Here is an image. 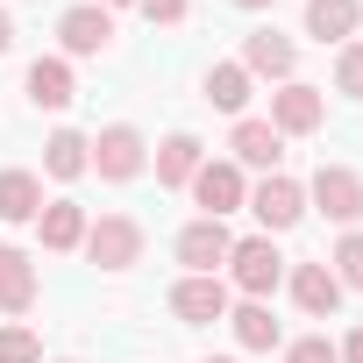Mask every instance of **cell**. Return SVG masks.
I'll return each mask as SVG.
<instances>
[{
  "instance_id": "1",
  "label": "cell",
  "mask_w": 363,
  "mask_h": 363,
  "mask_svg": "<svg viewBox=\"0 0 363 363\" xmlns=\"http://www.w3.org/2000/svg\"><path fill=\"white\" fill-rule=\"evenodd\" d=\"M285 250H278V235H235V250H228V264H221V278H228V292L235 299H271L278 285H285Z\"/></svg>"
},
{
  "instance_id": "2",
  "label": "cell",
  "mask_w": 363,
  "mask_h": 363,
  "mask_svg": "<svg viewBox=\"0 0 363 363\" xmlns=\"http://www.w3.org/2000/svg\"><path fill=\"white\" fill-rule=\"evenodd\" d=\"M306 207L328 214L335 228H356V221H363V171H356V164H313Z\"/></svg>"
},
{
  "instance_id": "3",
  "label": "cell",
  "mask_w": 363,
  "mask_h": 363,
  "mask_svg": "<svg viewBox=\"0 0 363 363\" xmlns=\"http://www.w3.org/2000/svg\"><path fill=\"white\" fill-rule=\"evenodd\" d=\"M93 171H100V186H128V178L150 171V135L135 121H107L93 135Z\"/></svg>"
},
{
  "instance_id": "4",
  "label": "cell",
  "mask_w": 363,
  "mask_h": 363,
  "mask_svg": "<svg viewBox=\"0 0 363 363\" xmlns=\"http://www.w3.org/2000/svg\"><path fill=\"white\" fill-rule=\"evenodd\" d=\"M100 271H135L143 264V250H150V235H143V221L135 214H100V221H86V242H79Z\"/></svg>"
},
{
  "instance_id": "5",
  "label": "cell",
  "mask_w": 363,
  "mask_h": 363,
  "mask_svg": "<svg viewBox=\"0 0 363 363\" xmlns=\"http://www.w3.org/2000/svg\"><path fill=\"white\" fill-rule=\"evenodd\" d=\"M193 200H200V214L207 221H228V214H242L250 207V171L235 164V157H207L200 171H193V186H186Z\"/></svg>"
},
{
  "instance_id": "6",
  "label": "cell",
  "mask_w": 363,
  "mask_h": 363,
  "mask_svg": "<svg viewBox=\"0 0 363 363\" xmlns=\"http://www.w3.org/2000/svg\"><path fill=\"white\" fill-rule=\"evenodd\" d=\"M250 214H257V235H285V228L306 221V186L292 171H264L250 186Z\"/></svg>"
},
{
  "instance_id": "7",
  "label": "cell",
  "mask_w": 363,
  "mask_h": 363,
  "mask_svg": "<svg viewBox=\"0 0 363 363\" xmlns=\"http://www.w3.org/2000/svg\"><path fill=\"white\" fill-rule=\"evenodd\" d=\"M178 264H186V278H221V264H228V250H235V235H228V221H186L178 228Z\"/></svg>"
},
{
  "instance_id": "8",
  "label": "cell",
  "mask_w": 363,
  "mask_h": 363,
  "mask_svg": "<svg viewBox=\"0 0 363 363\" xmlns=\"http://www.w3.org/2000/svg\"><path fill=\"white\" fill-rule=\"evenodd\" d=\"M114 50V15L79 0V8L57 15V57H107Z\"/></svg>"
},
{
  "instance_id": "9",
  "label": "cell",
  "mask_w": 363,
  "mask_h": 363,
  "mask_svg": "<svg viewBox=\"0 0 363 363\" xmlns=\"http://www.w3.org/2000/svg\"><path fill=\"white\" fill-rule=\"evenodd\" d=\"M271 128H278V135H320V128H328V93L306 86V79H285V86L271 93Z\"/></svg>"
},
{
  "instance_id": "10",
  "label": "cell",
  "mask_w": 363,
  "mask_h": 363,
  "mask_svg": "<svg viewBox=\"0 0 363 363\" xmlns=\"http://www.w3.org/2000/svg\"><path fill=\"white\" fill-rule=\"evenodd\" d=\"M235 65H242L250 79H271V86H285V79H299V43H292V36H278V29H250Z\"/></svg>"
},
{
  "instance_id": "11",
  "label": "cell",
  "mask_w": 363,
  "mask_h": 363,
  "mask_svg": "<svg viewBox=\"0 0 363 363\" xmlns=\"http://www.w3.org/2000/svg\"><path fill=\"white\" fill-rule=\"evenodd\" d=\"M228 306H235L228 278H178L171 285V313L186 328H214V320H228Z\"/></svg>"
},
{
  "instance_id": "12",
  "label": "cell",
  "mask_w": 363,
  "mask_h": 363,
  "mask_svg": "<svg viewBox=\"0 0 363 363\" xmlns=\"http://www.w3.org/2000/svg\"><path fill=\"white\" fill-rule=\"evenodd\" d=\"M150 164H157V186H164V193H186V186H193V171L207 164V143H200L193 128H171V135L150 150Z\"/></svg>"
},
{
  "instance_id": "13",
  "label": "cell",
  "mask_w": 363,
  "mask_h": 363,
  "mask_svg": "<svg viewBox=\"0 0 363 363\" xmlns=\"http://www.w3.org/2000/svg\"><path fill=\"white\" fill-rule=\"evenodd\" d=\"M36 292H43L36 257H29L22 242H0V313H8V320H22V313L36 306Z\"/></svg>"
},
{
  "instance_id": "14",
  "label": "cell",
  "mask_w": 363,
  "mask_h": 363,
  "mask_svg": "<svg viewBox=\"0 0 363 363\" xmlns=\"http://www.w3.org/2000/svg\"><path fill=\"white\" fill-rule=\"evenodd\" d=\"M22 93H29V107H43V114H65V107L79 100L72 57H36V65L22 72Z\"/></svg>"
},
{
  "instance_id": "15",
  "label": "cell",
  "mask_w": 363,
  "mask_h": 363,
  "mask_svg": "<svg viewBox=\"0 0 363 363\" xmlns=\"http://www.w3.org/2000/svg\"><path fill=\"white\" fill-rule=\"evenodd\" d=\"M228 157H235L242 171H278V164H285V135H278L271 121L242 114V121L228 128Z\"/></svg>"
},
{
  "instance_id": "16",
  "label": "cell",
  "mask_w": 363,
  "mask_h": 363,
  "mask_svg": "<svg viewBox=\"0 0 363 363\" xmlns=\"http://www.w3.org/2000/svg\"><path fill=\"white\" fill-rule=\"evenodd\" d=\"M285 292H292V306L306 320H335V306H342V285H335L328 264H292L285 271Z\"/></svg>"
},
{
  "instance_id": "17",
  "label": "cell",
  "mask_w": 363,
  "mask_h": 363,
  "mask_svg": "<svg viewBox=\"0 0 363 363\" xmlns=\"http://www.w3.org/2000/svg\"><path fill=\"white\" fill-rule=\"evenodd\" d=\"M86 221H93V214L57 193V200H43V214H36V242H43L50 257H72V250L86 242Z\"/></svg>"
},
{
  "instance_id": "18",
  "label": "cell",
  "mask_w": 363,
  "mask_h": 363,
  "mask_svg": "<svg viewBox=\"0 0 363 363\" xmlns=\"http://www.w3.org/2000/svg\"><path fill=\"white\" fill-rule=\"evenodd\" d=\"M228 328H235V349H250V356L285 349V328H278L271 299H235V306H228Z\"/></svg>"
},
{
  "instance_id": "19",
  "label": "cell",
  "mask_w": 363,
  "mask_h": 363,
  "mask_svg": "<svg viewBox=\"0 0 363 363\" xmlns=\"http://www.w3.org/2000/svg\"><path fill=\"white\" fill-rule=\"evenodd\" d=\"M356 29H363V0H306V36L313 43H356Z\"/></svg>"
},
{
  "instance_id": "20",
  "label": "cell",
  "mask_w": 363,
  "mask_h": 363,
  "mask_svg": "<svg viewBox=\"0 0 363 363\" xmlns=\"http://www.w3.org/2000/svg\"><path fill=\"white\" fill-rule=\"evenodd\" d=\"M36 214H43V171L8 164V171H0V221L22 228V221H36Z\"/></svg>"
},
{
  "instance_id": "21",
  "label": "cell",
  "mask_w": 363,
  "mask_h": 363,
  "mask_svg": "<svg viewBox=\"0 0 363 363\" xmlns=\"http://www.w3.org/2000/svg\"><path fill=\"white\" fill-rule=\"evenodd\" d=\"M86 171H93V135H79V128H50V143H43V178L72 186V178H86Z\"/></svg>"
},
{
  "instance_id": "22",
  "label": "cell",
  "mask_w": 363,
  "mask_h": 363,
  "mask_svg": "<svg viewBox=\"0 0 363 363\" xmlns=\"http://www.w3.org/2000/svg\"><path fill=\"white\" fill-rule=\"evenodd\" d=\"M200 93H207V107H221V114H235L242 121V107H250V93H257V79L235 65V57H221V65H207V79H200Z\"/></svg>"
},
{
  "instance_id": "23",
  "label": "cell",
  "mask_w": 363,
  "mask_h": 363,
  "mask_svg": "<svg viewBox=\"0 0 363 363\" xmlns=\"http://www.w3.org/2000/svg\"><path fill=\"white\" fill-rule=\"evenodd\" d=\"M320 264L335 271V285H342V292H363V228H342V235H335V250H328Z\"/></svg>"
},
{
  "instance_id": "24",
  "label": "cell",
  "mask_w": 363,
  "mask_h": 363,
  "mask_svg": "<svg viewBox=\"0 0 363 363\" xmlns=\"http://www.w3.org/2000/svg\"><path fill=\"white\" fill-rule=\"evenodd\" d=\"M0 363H43V342H36L29 320H8V328H0Z\"/></svg>"
},
{
  "instance_id": "25",
  "label": "cell",
  "mask_w": 363,
  "mask_h": 363,
  "mask_svg": "<svg viewBox=\"0 0 363 363\" xmlns=\"http://www.w3.org/2000/svg\"><path fill=\"white\" fill-rule=\"evenodd\" d=\"M335 93L363 100V43H342V50H335Z\"/></svg>"
},
{
  "instance_id": "26",
  "label": "cell",
  "mask_w": 363,
  "mask_h": 363,
  "mask_svg": "<svg viewBox=\"0 0 363 363\" xmlns=\"http://www.w3.org/2000/svg\"><path fill=\"white\" fill-rule=\"evenodd\" d=\"M135 15H143L150 29H178V22L193 15V0H135Z\"/></svg>"
},
{
  "instance_id": "27",
  "label": "cell",
  "mask_w": 363,
  "mask_h": 363,
  "mask_svg": "<svg viewBox=\"0 0 363 363\" xmlns=\"http://www.w3.org/2000/svg\"><path fill=\"white\" fill-rule=\"evenodd\" d=\"M285 363H342V356L328 335H299V342H285Z\"/></svg>"
},
{
  "instance_id": "28",
  "label": "cell",
  "mask_w": 363,
  "mask_h": 363,
  "mask_svg": "<svg viewBox=\"0 0 363 363\" xmlns=\"http://www.w3.org/2000/svg\"><path fill=\"white\" fill-rule=\"evenodd\" d=\"M335 356H342V363H363V328H349V335L335 342Z\"/></svg>"
},
{
  "instance_id": "29",
  "label": "cell",
  "mask_w": 363,
  "mask_h": 363,
  "mask_svg": "<svg viewBox=\"0 0 363 363\" xmlns=\"http://www.w3.org/2000/svg\"><path fill=\"white\" fill-rule=\"evenodd\" d=\"M8 50H15V15L0 8V57H8Z\"/></svg>"
},
{
  "instance_id": "30",
  "label": "cell",
  "mask_w": 363,
  "mask_h": 363,
  "mask_svg": "<svg viewBox=\"0 0 363 363\" xmlns=\"http://www.w3.org/2000/svg\"><path fill=\"white\" fill-rule=\"evenodd\" d=\"M93 8H107V15H114V8H135V0H93Z\"/></svg>"
},
{
  "instance_id": "31",
  "label": "cell",
  "mask_w": 363,
  "mask_h": 363,
  "mask_svg": "<svg viewBox=\"0 0 363 363\" xmlns=\"http://www.w3.org/2000/svg\"><path fill=\"white\" fill-rule=\"evenodd\" d=\"M235 8H250V15H264V8H271V0H235Z\"/></svg>"
},
{
  "instance_id": "32",
  "label": "cell",
  "mask_w": 363,
  "mask_h": 363,
  "mask_svg": "<svg viewBox=\"0 0 363 363\" xmlns=\"http://www.w3.org/2000/svg\"><path fill=\"white\" fill-rule=\"evenodd\" d=\"M200 363H235V356H200Z\"/></svg>"
},
{
  "instance_id": "33",
  "label": "cell",
  "mask_w": 363,
  "mask_h": 363,
  "mask_svg": "<svg viewBox=\"0 0 363 363\" xmlns=\"http://www.w3.org/2000/svg\"><path fill=\"white\" fill-rule=\"evenodd\" d=\"M57 363H79V356H57Z\"/></svg>"
}]
</instances>
